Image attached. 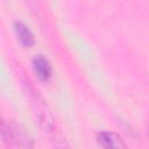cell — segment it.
<instances>
[{
	"label": "cell",
	"instance_id": "cell-1",
	"mask_svg": "<svg viewBox=\"0 0 149 149\" xmlns=\"http://www.w3.org/2000/svg\"><path fill=\"white\" fill-rule=\"evenodd\" d=\"M2 140L7 146L15 148H30L33 147L30 137L27 133L16 123L13 122H3L1 127Z\"/></svg>",
	"mask_w": 149,
	"mask_h": 149
},
{
	"label": "cell",
	"instance_id": "cell-2",
	"mask_svg": "<svg viewBox=\"0 0 149 149\" xmlns=\"http://www.w3.org/2000/svg\"><path fill=\"white\" fill-rule=\"evenodd\" d=\"M97 141L104 148H126L122 139L115 133L111 132H100L97 135Z\"/></svg>",
	"mask_w": 149,
	"mask_h": 149
},
{
	"label": "cell",
	"instance_id": "cell-4",
	"mask_svg": "<svg viewBox=\"0 0 149 149\" xmlns=\"http://www.w3.org/2000/svg\"><path fill=\"white\" fill-rule=\"evenodd\" d=\"M15 31L22 45L29 48L34 44V35L26 24H23L22 22H15Z\"/></svg>",
	"mask_w": 149,
	"mask_h": 149
},
{
	"label": "cell",
	"instance_id": "cell-3",
	"mask_svg": "<svg viewBox=\"0 0 149 149\" xmlns=\"http://www.w3.org/2000/svg\"><path fill=\"white\" fill-rule=\"evenodd\" d=\"M33 69L41 79H48L51 76V66L44 56H36L33 58Z\"/></svg>",
	"mask_w": 149,
	"mask_h": 149
}]
</instances>
